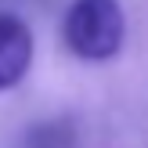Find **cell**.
Masks as SVG:
<instances>
[{"instance_id": "3957f363", "label": "cell", "mask_w": 148, "mask_h": 148, "mask_svg": "<svg viewBox=\"0 0 148 148\" xmlns=\"http://www.w3.org/2000/svg\"><path fill=\"white\" fill-rule=\"evenodd\" d=\"M22 148H76V127L69 119H47L29 127Z\"/></svg>"}, {"instance_id": "6da1fadb", "label": "cell", "mask_w": 148, "mask_h": 148, "mask_svg": "<svg viewBox=\"0 0 148 148\" xmlns=\"http://www.w3.org/2000/svg\"><path fill=\"white\" fill-rule=\"evenodd\" d=\"M65 47L83 62H108L119 54L127 18L119 0H72L62 22Z\"/></svg>"}, {"instance_id": "7a4b0ae2", "label": "cell", "mask_w": 148, "mask_h": 148, "mask_svg": "<svg viewBox=\"0 0 148 148\" xmlns=\"http://www.w3.org/2000/svg\"><path fill=\"white\" fill-rule=\"evenodd\" d=\"M33 65V33L11 11H0V90H11L25 79Z\"/></svg>"}]
</instances>
